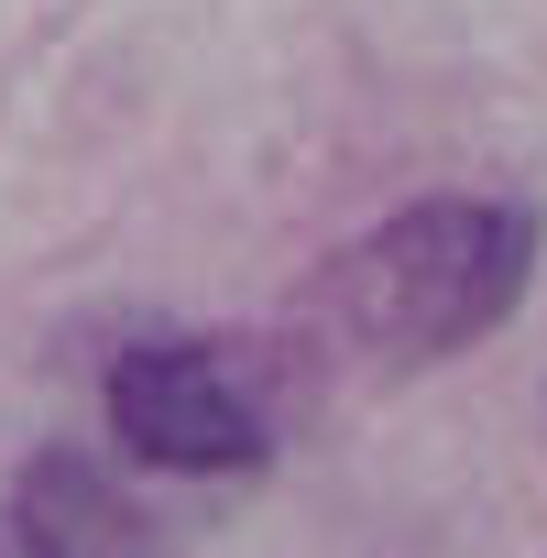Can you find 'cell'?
Returning a JSON list of instances; mask_svg holds the SVG:
<instances>
[{"mask_svg":"<svg viewBox=\"0 0 547 558\" xmlns=\"http://www.w3.org/2000/svg\"><path fill=\"white\" fill-rule=\"evenodd\" d=\"M99 416L121 460L175 471V482H241L274 460V416L208 340H132L99 384Z\"/></svg>","mask_w":547,"mask_h":558,"instance_id":"2","label":"cell"},{"mask_svg":"<svg viewBox=\"0 0 547 558\" xmlns=\"http://www.w3.org/2000/svg\"><path fill=\"white\" fill-rule=\"evenodd\" d=\"M0 514H12L45 558H175V536H165V525L132 504V482H121L110 460H88V449H34Z\"/></svg>","mask_w":547,"mask_h":558,"instance_id":"3","label":"cell"},{"mask_svg":"<svg viewBox=\"0 0 547 558\" xmlns=\"http://www.w3.org/2000/svg\"><path fill=\"white\" fill-rule=\"evenodd\" d=\"M0 558H45V547H34V536H23L12 514H0Z\"/></svg>","mask_w":547,"mask_h":558,"instance_id":"4","label":"cell"},{"mask_svg":"<svg viewBox=\"0 0 547 558\" xmlns=\"http://www.w3.org/2000/svg\"><path fill=\"white\" fill-rule=\"evenodd\" d=\"M536 286V208L525 197H416L373 219L329 263V318L351 351L416 373L493 340Z\"/></svg>","mask_w":547,"mask_h":558,"instance_id":"1","label":"cell"}]
</instances>
